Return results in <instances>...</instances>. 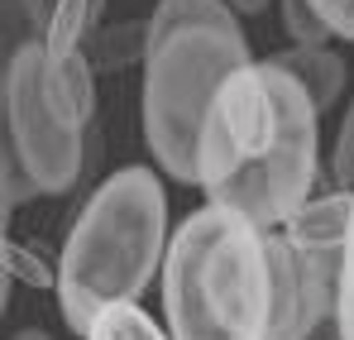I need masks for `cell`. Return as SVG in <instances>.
Returning <instances> with one entry per match:
<instances>
[{
  "instance_id": "1",
  "label": "cell",
  "mask_w": 354,
  "mask_h": 340,
  "mask_svg": "<svg viewBox=\"0 0 354 340\" xmlns=\"http://www.w3.org/2000/svg\"><path fill=\"white\" fill-rule=\"evenodd\" d=\"M321 111L283 67L244 62L216 91L201 129V192L211 206H230L254 226L278 230L311 202L321 172Z\"/></svg>"
},
{
  "instance_id": "2",
  "label": "cell",
  "mask_w": 354,
  "mask_h": 340,
  "mask_svg": "<svg viewBox=\"0 0 354 340\" xmlns=\"http://www.w3.org/2000/svg\"><path fill=\"white\" fill-rule=\"evenodd\" d=\"M168 197L149 168L111 172L62 240L58 254V312L72 336L86 340L91 321L115 307L139 302L168 259Z\"/></svg>"
},
{
  "instance_id": "3",
  "label": "cell",
  "mask_w": 354,
  "mask_h": 340,
  "mask_svg": "<svg viewBox=\"0 0 354 340\" xmlns=\"http://www.w3.org/2000/svg\"><path fill=\"white\" fill-rule=\"evenodd\" d=\"M163 316L173 340H268L273 283L263 226L211 202L192 211L168 240Z\"/></svg>"
},
{
  "instance_id": "4",
  "label": "cell",
  "mask_w": 354,
  "mask_h": 340,
  "mask_svg": "<svg viewBox=\"0 0 354 340\" xmlns=\"http://www.w3.org/2000/svg\"><path fill=\"white\" fill-rule=\"evenodd\" d=\"M249 57V39L235 29H216V24H192L173 29L168 39H158L144 57V144L153 154V163L177 177V182H196L201 177V129L216 91L235 77Z\"/></svg>"
},
{
  "instance_id": "5",
  "label": "cell",
  "mask_w": 354,
  "mask_h": 340,
  "mask_svg": "<svg viewBox=\"0 0 354 340\" xmlns=\"http://www.w3.org/2000/svg\"><path fill=\"white\" fill-rule=\"evenodd\" d=\"M48 48L44 39H24L10 62H5V87H0V101H5V139L15 144L19 163L34 172V182L44 187V197H58L72 192L91 163H96V129H72L62 125L53 106H48Z\"/></svg>"
},
{
  "instance_id": "6",
  "label": "cell",
  "mask_w": 354,
  "mask_h": 340,
  "mask_svg": "<svg viewBox=\"0 0 354 340\" xmlns=\"http://www.w3.org/2000/svg\"><path fill=\"white\" fill-rule=\"evenodd\" d=\"M263 244L273 283L268 340H301L340 297V254H306L283 230H263Z\"/></svg>"
},
{
  "instance_id": "7",
  "label": "cell",
  "mask_w": 354,
  "mask_h": 340,
  "mask_svg": "<svg viewBox=\"0 0 354 340\" xmlns=\"http://www.w3.org/2000/svg\"><path fill=\"white\" fill-rule=\"evenodd\" d=\"M350 211H354V192L335 187L326 197H311L301 211H292L283 221V235L306 254H345V235H350Z\"/></svg>"
},
{
  "instance_id": "8",
  "label": "cell",
  "mask_w": 354,
  "mask_h": 340,
  "mask_svg": "<svg viewBox=\"0 0 354 340\" xmlns=\"http://www.w3.org/2000/svg\"><path fill=\"white\" fill-rule=\"evenodd\" d=\"M91 57L86 48H77V53L58 57V62H48V77H44V87H48V106L58 115L62 125H72V129H96V82H91Z\"/></svg>"
},
{
  "instance_id": "9",
  "label": "cell",
  "mask_w": 354,
  "mask_h": 340,
  "mask_svg": "<svg viewBox=\"0 0 354 340\" xmlns=\"http://www.w3.org/2000/svg\"><path fill=\"white\" fill-rule=\"evenodd\" d=\"M273 67H283L288 77H292L297 87L311 96V106L326 115L335 101H340V91H345V57L335 53V48H326V44H316V48H283V53L268 57Z\"/></svg>"
},
{
  "instance_id": "10",
  "label": "cell",
  "mask_w": 354,
  "mask_h": 340,
  "mask_svg": "<svg viewBox=\"0 0 354 340\" xmlns=\"http://www.w3.org/2000/svg\"><path fill=\"white\" fill-rule=\"evenodd\" d=\"M192 24H216V29L244 34L230 0H158L153 5V19H149V48L158 39H168L173 29H192Z\"/></svg>"
},
{
  "instance_id": "11",
  "label": "cell",
  "mask_w": 354,
  "mask_h": 340,
  "mask_svg": "<svg viewBox=\"0 0 354 340\" xmlns=\"http://www.w3.org/2000/svg\"><path fill=\"white\" fill-rule=\"evenodd\" d=\"M86 57H91V67H101V72H120V67H129V62H144V57H149V24L124 19V24L96 29V34L86 39Z\"/></svg>"
},
{
  "instance_id": "12",
  "label": "cell",
  "mask_w": 354,
  "mask_h": 340,
  "mask_svg": "<svg viewBox=\"0 0 354 340\" xmlns=\"http://www.w3.org/2000/svg\"><path fill=\"white\" fill-rule=\"evenodd\" d=\"M86 340H173V331H163L139 302H115L91 321Z\"/></svg>"
},
{
  "instance_id": "13",
  "label": "cell",
  "mask_w": 354,
  "mask_h": 340,
  "mask_svg": "<svg viewBox=\"0 0 354 340\" xmlns=\"http://www.w3.org/2000/svg\"><path fill=\"white\" fill-rule=\"evenodd\" d=\"M0 182H5V216H10L19 202L44 197V187L34 182V172L19 163V154H15V144H10V139H0Z\"/></svg>"
},
{
  "instance_id": "14",
  "label": "cell",
  "mask_w": 354,
  "mask_h": 340,
  "mask_svg": "<svg viewBox=\"0 0 354 340\" xmlns=\"http://www.w3.org/2000/svg\"><path fill=\"white\" fill-rule=\"evenodd\" d=\"M283 5V29H288V39L301 44V48H316V44H326L330 39V24L316 15V5L311 0H278Z\"/></svg>"
},
{
  "instance_id": "15",
  "label": "cell",
  "mask_w": 354,
  "mask_h": 340,
  "mask_svg": "<svg viewBox=\"0 0 354 340\" xmlns=\"http://www.w3.org/2000/svg\"><path fill=\"white\" fill-rule=\"evenodd\" d=\"M5 274L15 283H29V287H58V269H48L34 249H24L19 240L5 235Z\"/></svg>"
},
{
  "instance_id": "16",
  "label": "cell",
  "mask_w": 354,
  "mask_h": 340,
  "mask_svg": "<svg viewBox=\"0 0 354 340\" xmlns=\"http://www.w3.org/2000/svg\"><path fill=\"white\" fill-rule=\"evenodd\" d=\"M330 177H335V187L354 192V106H350V115L340 120V134H335V154H330Z\"/></svg>"
},
{
  "instance_id": "17",
  "label": "cell",
  "mask_w": 354,
  "mask_h": 340,
  "mask_svg": "<svg viewBox=\"0 0 354 340\" xmlns=\"http://www.w3.org/2000/svg\"><path fill=\"white\" fill-rule=\"evenodd\" d=\"M311 5H316V15L330 24V34L354 39V0H311Z\"/></svg>"
},
{
  "instance_id": "18",
  "label": "cell",
  "mask_w": 354,
  "mask_h": 340,
  "mask_svg": "<svg viewBox=\"0 0 354 340\" xmlns=\"http://www.w3.org/2000/svg\"><path fill=\"white\" fill-rule=\"evenodd\" d=\"M15 5V15H24V24H29V34L34 39H44V29H48V15H53V0H10ZM101 10H106V0H96Z\"/></svg>"
},
{
  "instance_id": "19",
  "label": "cell",
  "mask_w": 354,
  "mask_h": 340,
  "mask_svg": "<svg viewBox=\"0 0 354 340\" xmlns=\"http://www.w3.org/2000/svg\"><path fill=\"white\" fill-rule=\"evenodd\" d=\"M340 297L354 302V211H350V235H345V254H340Z\"/></svg>"
},
{
  "instance_id": "20",
  "label": "cell",
  "mask_w": 354,
  "mask_h": 340,
  "mask_svg": "<svg viewBox=\"0 0 354 340\" xmlns=\"http://www.w3.org/2000/svg\"><path fill=\"white\" fill-rule=\"evenodd\" d=\"M301 340H340V312L330 307V312H326V316H321V321H316Z\"/></svg>"
},
{
  "instance_id": "21",
  "label": "cell",
  "mask_w": 354,
  "mask_h": 340,
  "mask_svg": "<svg viewBox=\"0 0 354 340\" xmlns=\"http://www.w3.org/2000/svg\"><path fill=\"white\" fill-rule=\"evenodd\" d=\"M335 312H340V340H354V302L335 297Z\"/></svg>"
},
{
  "instance_id": "22",
  "label": "cell",
  "mask_w": 354,
  "mask_h": 340,
  "mask_svg": "<svg viewBox=\"0 0 354 340\" xmlns=\"http://www.w3.org/2000/svg\"><path fill=\"white\" fill-rule=\"evenodd\" d=\"M230 5H235V15H263L268 0H230Z\"/></svg>"
},
{
  "instance_id": "23",
  "label": "cell",
  "mask_w": 354,
  "mask_h": 340,
  "mask_svg": "<svg viewBox=\"0 0 354 340\" xmlns=\"http://www.w3.org/2000/svg\"><path fill=\"white\" fill-rule=\"evenodd\" d=\"M10 340H53V336H44V331H19V336H10Z\"/></svg>"
}]
</instances>
